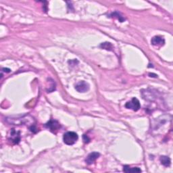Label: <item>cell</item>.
Here are the masks:
<instances>
[{"label": "cell", "mask_w": 173, "mask_h": 173, "mask_svg": "<svg viewBox=\"0 0 173 173\" xmlns=\"http://www.w3.org/2000/svg\"><path fill=\"white\" fill-rule=\"evenodd\" d=\"M125 107L128 109L133 110V111H138L141 108V104L140 102L138 100L137 98H133L131 101L128 102L125 104Z\"/></svg>", "instance_id": "4"}, {"label": "cell", "mask_w": 173, "mask_h": 173, "mask_svg": "<svg viewBox=\"0 0 173 173\" xmlns=\"http://www.w3.org/2000/svg\"><path fill=\"white\" fill-rule=\"evenodd\" d=\"M2 71L6 72H10L11 71V70L9 69V68H3L2 69Z\"/></svg>", "instance_id": "14"}, {"label": "cell", "mask_w": 173, "mask_h": 173, "mask_svg": "<svg viewBox=\"0 0 173 173\" xmlns=\"http://www.w3.org/2000/svg\"><path fill=\"white\" fill-rule=\"evenodd\" d=\"M100 47L102 48L103 49H107V50H111V49L113 48V46L110 43H108V42H106V43H103L101 44Z\"/></svg>", "instance_id": "12"}, {"label": "cell", "mask_w": 173, "mask_h": 173, "mask_svg": "<svg viewBox=\"0 0 173 173\" xmlns=\"http://www.w3.org/2000/svg\"><path fill=\"white\" fill-rule=\"evenodd\" d=\"M152 44L157 47H161L164 45L165 41L164 39L160 36H155L152 39Z\"/></svg>", "instance_id": "8"}, {"label": "cell", "mask_w": 173, "mask_h": 173, "mask_svg": "<svg viewBox=\"0 0 173 173\" xmlns=\"http://www.w3.org/2000/svg\"><path fill=\"white\" fill-rule=\"evenodd\" d=\"M75 89L78 92L85 93L89 89V85L84 81H80L75 85Z\"/></svg>", "instance_id": "6"}, {"label": "cell", "mask_w": 173, "mask_h": 173, "mask_svg": "<svg viewBox=\"0 0 173 173\" xmlns=\"http://www.w3.org/2000/svg\"><path fill=\"white\" fill-rule=\"evenodd\" d=\"M123 171L125 172H141V170L139 169V168H131L129 166H125L124 168H123Z\"/></svg>", "instance_id": "10"}, {"label": "cell", "mask_w": 173, "mask_h": 173, "mask_svg": "<svg viewBox=\"0 0 173 173\" xmlns=\"http://www.w3.org/2000/svg\"><path fill=\"white\" fill-rule=\"evenodd\" d=\"M78 135L72 131L66 132L63 136V141H64L65 144L68 145H74L78 140Z\"/></svg>", "instance_id": "2"}, {"label": "cell", "mask_w": 173, "mask_h": 173, "mask_svg": "<svg viewBox=\"0 0 173 173\" xmlns=\"http://www.w3.org/2000/svg\"><path fill=\"white\" fill-rule=\"evenodd\" d=\"M6 121L10 123V124H13L15 125H22L24 124H27V123H30L34 121V120L32 117L29 116H24L21 118H14L13 117H10L6 118Z\"/></svg>", "instance_id": "1"}, {"label": "cell", "mask_w": 173, "mask_h": 173, "mask_svg": "<svg viewBox=\"0 0 173 173\" xmlns=\"http://www.w3.org/2000/svg\"><path fill=\"white\" fill-rule=\"evenodd\" d=\"M8 140L14 144H18L21 141V133L15 129H12L8 135Z\"/></svg>", "instance_id": "3"}, {"label": "cell", "mask_w": 173, "mask_h": 173, "mask_svg": "<svg viewBox=\"0 0 173 173\" xmlns=\"http://www.w3.org/2000/svg\"><path fill=\"white\" fill-rule=\"evenodd\" d=\"M112 17H116V18H118V21L121 22H124L125 21V18L122 17V16L119 14L118 12H113V13H112L111 14V15H110Z\"/></svg>", "instance_id": "11"}, {"label": "cell", "mask_w": 173, "mask_h": 173, "mask_svg": "<svg viewBox=\"0 0 173 173\" xmlns=\"http://www.w3.org/2000/svg\"><path fill=\"white\" fill-rule=\"evenodd\" d=\"M160 160L161 164L164 166H170L171 164V159L170 158H168V156H162L160 158Z\"/></svg>", "instance_id": "9"}, {"label": "cell", "mask_w": 173, "mask_h": 173, "mask_svg": "<svg viewBox=\"0 0 173 173\" xmlns=\"http://www.w3.org/2000/svg\"><path fill=\"white\" fill-rule=\"evenodd\" d=\"M99 156H100V154L98 152H92L87 156V157L85 160V162L89 165L92 164L99 157Z\"/></svg>", "instance_id": "7"}, {"label": "cell", "mask_w": 173, "mask_h": 173, "mask_svg": "<svg viewBox=\"0 0 173 173\" xmlns=\"http://www.w3.org/2000/svg\"><path fill=\"white\" fill-rule=\"evenodd\" d=\"M83 141H84L85 143H89V141H90V139H89V138L86 135H83Z\"/></svg>", "instance_id": "13"}, {"label": "cell", "mask_w": 173, "mask_h": 173, "mask_svg": "<svg viewBox=\"0 0 173 173\" xmlns=\"http://www.w3.org/2000/svg\"><path fill=\"white\" fill-rule=\"evenodd\" d=\"M45 126L50 130L52 133H56L60 129V125L58 121H56V120H50L48 122L46 123Z\"/></svg>", "instance_id": "5"}]
</instances>
